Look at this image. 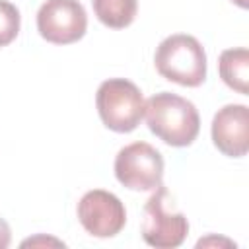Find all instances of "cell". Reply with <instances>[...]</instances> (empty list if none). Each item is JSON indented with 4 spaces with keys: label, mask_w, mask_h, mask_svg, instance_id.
<instances>
[{
    "label": "cell",
    "mask_w": 249,
    "mask_h": 249,
    "mask_svg": "<svg viewBox=\"0 0 249 249\" xmlns=\"http://www.w3.org/2000/svg\"><path fill=\"white\" fill-rule=\"evenodd\" d=\"M189 233V220L179 210H169V191L163 183L146 200L142 216V237L158 249L179 247Z\"/></svg>",
    "instance_id": "4"
},
{
    "label": "cell",
    "mask_w": 249,
    "mask_h": 249,
    "mask_svg": "<svg viewBox=\"0 0 249 249\" xmlns=\"http://www.w3.org/2000/svg\"><path fill=\"white\" fill-rule=\"evenodd\" d=\"M231 2H235L239 8H247L249 6V0H231Z\"/></svg>",
    "instance_id": "13"
},
{
    "label": "cell",
    "mask_w": 249,
    "mask_h": 249,
    "mask_svg": "<svg viewBox=\"0 0 249 249\" xmlns=\"http://www.w3.org/2000/svg\"><path fill=\"white\" fill-rule=\"evenodd\" d=\"M156 70L169 82L196 88L206 80V53L196 37L175 33L165 37L154 54Z\"/></svg>",
    "instance_id": "2"
},
{
    "label": "cell",
    "mask_w": 249,
    "mask_h": 249,
    "mask_svg": "<svg viewBox=\"0 0 249 249\" xmlns=\"http://www.w3.org/2000/svg\"><path fill=\"white\" fill-rule=\"evenodd\" d=\"M88 16L78 0H47L37 12V31L53 45H72L86 35Z\"/></svg>",
    "instance_id": "6"
},
{
    "label": "cell",
    "mask_w": 249,
    "mask_h": 249,
    "mask_svg": "<svg viewBox=\"0 0 249 249\" xmlns=\"http://www.w3.org/2000/svg\"><path fill=\"white\" fill-rule=\"evenodd\" d=\"M218 72L222 82L235 89L237 93L247 95L249 91V51L245 47L226 49L218 58Z\"/></svg>",
    "instance_id": "9"
},
{
    "label": "cell",
    "mask_w": 249,
    "mask_h": 249,
    "mask_svg": "<svg viewBox=\"0 0 249 249\" xmlns=\"http://www.w3.org/2000/svg\"><path fill=\"white\" fill-rule=\"evenodd\" d=\"M146 124L161 142L183 148L191 146L200 130V117L196 107L171 91H160L144 103Z\"/></svg>",
    "instance_id": "1"
},
{
    "label": "cell",
    "mask_w": 249,
    "mask_h": 249,
    "mask_svg": "<svg viewBox=\"0 0 249 249\" xmlns=\"http://www.w3.org/2000/svg\"><path fill=\"white\" fill-rule=\"evenodd\" d=\"M95 18L111 29L128 27L138 12V0H91Z\"/></svg>",
    "instance_id": "10"
},
{
    "label": "cell",
    "mask_w": 249,
    "mask_h": 249,
    "mask_svg": "<svg viewBox=\"0 0 249 249\" xmlns=\"http://www.w3.org/2000/svg\"><path fill=\"white\" fill-rule=\"evenodd\" d=\"M78 220L93 237H113L126 224V210L121 198L109 191H88L78 202Z\"/></svg>",
    "instance_id": "7"
},
{
    "label": "cell",
    "mask_w": 249,
    "mask_h": 249,
    "mask_svg": "<svg viewBox=\"0 0 249 249\" xmlns=\"http://www.w3.org/2000/svg\"><path fill=\"white\" fill-rule=\"evenodd\" d=\"M115 177L130 191H156L163 179V158L148 142H132L115 158Z\"/></svg>",
    "instance_id": "5"
},
{
    "label": "cell",
    "mask_w": 249,
    "mask_h": 249,
    "mask_svg": "<svg viewBox=\"0 0 249 249\" xmlns=\"http://www.w3.org/2000/svg\"><path fill=\"white\" fill-rule=\"evenodd\" d=\"M212 142L228 158H243L249 150V109L230 103L216 111L212 119Z\"/></svg>",
    "instance_id": "8"
},
{
    "label": "cell",
    "mask_w": 249,
    "mask_h": 249,
    "mask_svg": "<svg viewBox=\"0 0 249 249\" xmlns=\"http://www.w3.org/2000/svg\"><path fill=\"white\" fill-rule=\"evenodd\" d=\"M19 10L8 2V0H0V49L10 45L18 33H19Z\"/></svg>",
    "instance_id": "11"
},
{
    "label": "cell",
    "mask_w": 249,
    "mask_h": 249,
    "mask_svg": "<svg viewBox=\"0 0 249 249\" xmlns=\"http://www.w3.org/2000/svg\"><path fill=\"white\" fill-rule=\"evenodd\" d=\"M144 103L140 88L124 78H109L101 82L95 93L99 119L115 132H132L144 117Z\"/></svg>",
    "instance_id": "3"
},
{
    "label": "cell",
    "mask_w": 249,
    "mask_h": 249,
    "mask_svg": "<svg viewBox=\"0 0 249 249\" xmlns=\"http://www.w3.org/2000/svg\"><path fill=\"white\" fill-rule=\"evenodd\" d=\"M12 241V231H10V226L4 218H0V249H6Z\"/></svg>",
    "instance_id": "12"
}]
</instances>
